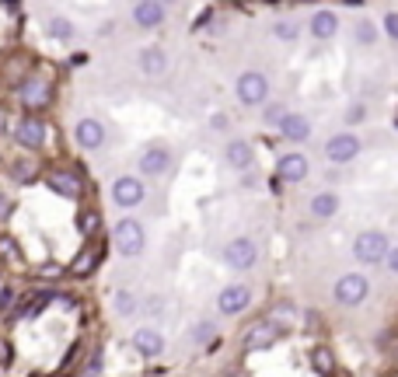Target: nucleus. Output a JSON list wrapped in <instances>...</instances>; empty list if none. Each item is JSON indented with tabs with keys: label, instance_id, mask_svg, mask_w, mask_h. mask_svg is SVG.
<instances>
[{
	"label": "nucleus",
	"instance_id": "19",
	"mask_svg": "<svg viewBox=\"0 0 398 377\" xmlns=\"http://www.w3.org/2000/svg\"><path fill=\"white\" fill-rule=\"evenodd\" d=\"M224 158H227V165L238 168V172H248V168L255 165V151H252V143H245V140H231Z\"/></svg>",
	"mask_w": 398,
	"mask_h": 377
},
{
	"label": "nucleus",
	"instance_id": "1",
	"mask_svg": "<svg viewBox=\"0 0 398 377\" xmlns=\"http://www.w3.org/2000/svg\"><path fill=\"white\" fill-rule=\"evenodd\" d=\"M388 252H392V245H388V238H385L381 231H364V234H357V241H353V255H357V262H364V266L385 262Z\"/></svg>",
	"mask_w": 398,
	"mask_h": 377
},
{
	"label": "nucleus",
	"instance_id": "38",
	"mask_svg": "<svg viewBox=\"0 0 398 377\" xmlns=\"http://www.w3.org/2000/svg\"><path fill=\"white\" fill-rule=\"evenodd\" d=\"M11 300H14V293H11V290H0V311H7Z\"/></svg>",
	"mask_w": 398,
	"mask_h": 377
},
{
	"label": "nucleus",
	"instance_id": "17",
	"mask_svg": "<svg viewBox=\"0 0 398 377\" xmlns=\"http://www.w3.org/2000/svg\"><path fill=\"white\" fill-rule=\"evenodd\" d=\"M280 136L290 140V143H304V140L311 136V119L300 115V112H290V115L283 119V126H280Z\"/></svg>",
	"mask_w": 398,
	"mask_h": 377
},
{
	"label": "nucleus",
	"instance_id": "27",
	"mask_svg": "<svg viewBox=\"0 0 398 377\" xmlns=\"http://www.w3.org/2000/svg\"><path fill=\"white\" fill-rule=\"evenodd\" d=\"M11 175H14L18 182H35L39 168H35V161H14V165H11Z\"/></svg>",
	"mask_w": 398,
	"mask_h": 377
},
{
	"label": "nucleus",
	"instance_id": "22",
	"mask_svg": "<svg viewBox=\"0 0 398 377\" xmlns=\"http://www.w3.org/2000/svg\"><path fill=\"white\" fill-rule=\"evenodd\" d=\"M98 259H101V248H95V245H88L74 262H70V273L74 276H91L95 273V266H98Z\"/></svg>",
	"mask_w": 398,
	"mask_h": 377
},
{
	"label": "nucleus",
	"instance_id": "39",
	"mask_svg": "<svg viewBox=\"0 0 398 377\" xmlns=\"http://www.w3.org/2000/svg\"><path fill=\"white\" fill-rule=\"evenodd\" d=\"M7 217H11V199L0 196V220H7Z\"/></svg>",
	"mask_w": 398,
	"mask_h": 377
},
{
	"label": "nucleus",
	"instance_id": "29",
	"mask_svg": "<svg viewBox=\"0 0 398 377\" xmlns=\"http://www.w3.org/2000/svg\"><path fill=\"white\" fill-rule=\"evenodd\" d=\"M0 259L11 266H21V252L14 248V238H0Z\"/></svg>",
	"mask_w": 398,
	"mask_h": 377
},
{
	"label": "nucleus",
	"instance_id": "12",
	"mask_svg": "<svg viewBox=\"0 0 398 377\" xmlns=\"http://www.w3.org/2000/svg\"><path fill=\"white\" fill-rule=\"evenodd\" d=\"M14 140L21 143V147H28V151H39L42 143H46V122L42 119H21L18 126H14Z\"/></svg>",
	"mask_w": 398,
	"mask_h": 377
},
{
	"label": "nucleus",
	"instance_id": "26",
	"mask_svg": "<svg viewBox=\"0 0 398 377\" xmlns=\"http://www.w3.org/2000/svg\"><path fill=\"white\" fill-rule=\"evenodd\" d=\"M311 367H314L321 377L335 374V360H332V353H328V350H314V353H311Z\"/></svg>",
	"mask_w": 398,
	"mask_h": 377
},
{
	"label": "nucleus",
	"instance_id": "35",
	"mask_svg": "<svg viewBox=\"0 0 398 377\" xmlns=\"http://www.w3.org/2000/svg\"><path fill=\"white\" fill-rule=\"evenodd\" d=\"M210 336H213V325H210V321H199L196 325V343H206Z\"/></svg>",
	"mask_w": 398,
	"mask_h": 377
},
{
	"label": "nucleus",
	"instance_id": "34",
	"mask_svg": "<svg viewBox=\"0 0 398 377\" xmlns=\"http://www.w3.org/2000/svg\"><path fill=\"white\" fill-rule=\"evenodd\" d=\"M14 364V346L7 339H0V367H11Z\"/></svg>",
	"mask_w": 398,
	"mask_h": 377
},
{
	"label": "nucleus",
	"instance_id": "13",
	"mask_svg": "<svg viewBox=\"0 0 398 377\" xmlns=\"http://www.w3.org/2000/svg\"><path fill=\"white\" fill-rule=\"evenodd\" d=\"M133 350L140 353V357H147V360H154V357H161L165 353V336L158 332V328H136L133 332Z\"/></svg>",
	"mask_w": 398,
	"mask_h": 377
},
{
	"label": "nucleus",
	"instance_id": "7",
	"mask_svg": "<svg viewBox=\"0 0 398 377\" xmlns=\"http://www.w3.org/2000/svg\"><path fill=\"white\" fill-rule=\"evenodd\" d=\"M224 262H227L231 269H238V273L252 269V266L259 262V248H255V241H252V238H234V241L224 248Z\"/></svg>",
	"mask_w": 398,
	"mask_h": 377
},
{
	"label": "nucleus",
	"instance_id": "9",
	"mask_svg": "<svg viewBox=\"0 0 398 377\" xmlns=\"http://www.w3.org/2000/svg\"><path fill=\"white\" fill-rule=\"evenodd\" d=\"M49 98H53V84H49V77H28V81L21 84V105L32 108V112L46 108Z\"/></svg>",
	"mask_w": 398,
	"mask_h": 377
},
{
	"label": "nucleus",
	"instance_id": "21",
	"mask_svg": "<svg viewBox=\"0 0 398 377\" xmlns=\"http://www.w3.org/2000/svg\"><path fill=\"white\" fill-rule=\"evenodd\" d=\"M307 210H311V217H314V220H332V217L339 213V196L325 188V192L311 196V206H307Z\"/></svg>",
	"mask_w": 398,
	"mask_h": 377
},
{
	"label": "nucleus",
	"instance_id": "4",
	"mask_svg": "<svg viewBox=\"0 0 398 377\" xmlns=\"http://www.w3.org/2000/svg\"><path fill=\"white\" fill-rule=\"evenodd\" d=\"M234 94H238V101H241L245 108L262 105V101L269 98V81H266V74H259V70H245V74L238 77V84H234Z\"/></svg>",
	"mask_w": 398,
	"mask_h": 377
},
{
	"label": "nucleus",
	"instance_id": "32",
	"mask_svg": "<svg viewBox=\"0 0 398 377\" xmlns=\"http://www.w3.org/2000/svg\"><path fill=\"white\" fill-rule=\"evenodd\" d=\"M287 115H290V112H283V105H269V108H266V122H269V126H276V129L283 126V119H287Z\"/></svg>",
	"mask_w": 398,
	"mask_h": 377
},
{
	"label": "nucleus",
	"instance_id": "6",
	"mask_svg": "<svg viewBox=\"0 0 398 377\" xmlns=\"http://www.w3.org/2000/svg\"><path fill=\"white\" fill-rule=\"evenodd\" d=\"M143 199H147V186H143L140 179H133V175H119V179L112 182V203H115V206L133 210V206H140Z\"/></svg>",
	"mask_w": 398,
	"mask_h": 377
},
{
	"label": "nucleus",
	"instance_id": "20",
	"mask_svg": "<svg viewBox=\"0 0 398 377\" xmlns=\"http://www.w3.org/2000/svg\"><path fill=\"white\" fill-rule=\"evenodd\" d=\"M307 28H311L314 39L325 42V39H332V35L339 32V14H335V11H314V18H311Z\"/></svg>",
	"mask_w": 398,
	"mask_h": 377
},
{
	"label": "nucleus",
	"instance_id": "18",
	"mask_svg": "<svg viewBox=\"0 0 398 377\" xmlns=\"http://www.w3.org/2000/svg\"><path fill=\"white\" fill-rule=\"evenodd\" d=\"M140 70H143L147 77H161V74L168 70V53H165L161 46H147V49L140 53Z\"/></svg>",
	"mask_w": 398,
	"mask_h": 377
},
{
	"label": "nucleus",
	"instance_id": "40",
	"mask_svg": "<svg viewBox=\"0 0 398 377\" xmlns=\"http://www.w3.org/2000/svg\"><path fill=\"white\" fill-rule=\"evenodd\" d=\"M98 367H101V357L95 353V357H91V364H88V377H95V374H98Z\"/></svg>",
	"mask_w": 398,
	"mask_h": 377
},
{
	"label": "nucleus",
	"instance_id": "36",
	"mask_svg": "<svg viewBox=\"0 0 398 377\" xmlns=\"http://www.w3.org/2000/svg\"><path fill=\"white\" fill-rule=\"evenodd\" d=\"M385 266H388V273H395V276H398V245H392V252H388Z\"/></svg>",
	"mask_w": 398,
	"mask_h": 377
},
{
	"label": "nucleus",
	"instance_id": "3",
	"mask_svg": "<svg viewBox=\"0 0 398 377\" xmlns=\"http://www.w3.org/2000/svg\"><path fill=\"white\" fill-rule=\"evenodd\" d=\"M335 304H342V307H360L364 300H367V293H371V283L364 273H346V276H339L335 280Z\"/></svg>",
	"mask_w": 398,
	"mask_h": 377
},
{
	"label": "nucleus",
	"instance_id": "14",
	"mask_svg": "<svg viewBox=\"0 0 398 377\" xmlns=\"http://www.w3.org/2000/svg\"><path fill=\"white\" fill-rule=\"evenodd\" d=\"M74 140H77V147H84V151H98L101 143H105V126H101L98 119H77Z\"/></svg>",
	"mask_w": 398,
	"mask_h": 377
},
{
	"label": "nucleus",
	"instance_id": "24",
	"mask_svg": "<svg viewBox=\"0 0 398 377\" xmlns=\"http://www.w3.org/2000/svg\"><path fill=\"white\" fill-rule=\"evenodd\" d=\"M46 35L56 39V42H67V39H74V25L67 18H49L46 21Z\"/></svg>",
	"mask_w": 398,
	"mask_h": 377
},
{
	"label": "nucleus",
	"instance_id": "41",
	"mask_svg": "<svg viewBox=\"0 0 398 377\" xmlns=\"http://www.w3.org/2000/svg\"><path fill=\"white\" fill-rule=\"evenodd\" d=\"M161 4H165V7H168V4H175V0H161Z\"/></svg>",
	"mask_w": 398,
	"mask_h": 377
},
{
	"label": "nucleus",
	"instance_id": "28",
	"mask_svg": "<svg viewBox=\"0 0 398 377\" xmlns=\"http://www.w3.org/2000/svg\"><path fill=\"white\" fill-rule=\"evenodd\" d=\"M136 307H140V304H136V297H133L129 290H119V293H115V314L129 318V314H133Z\"/></svg>",
	"mask_w": 398,
	"mask_h": 377
},
{
	"label": "nucleus",
	"instance_id": "23",
	"mask_svg": "<svg viewBox=\"0 0 398 377\" xmlns=\"http://www.w3.org/2000/svg\"><path fill=\"white\" fill-rule=\"evenodd\" d=\"M49 188H56L60 196H77L81 192V179L74 172H49Z\"/></svg>",
	"mask_w": 398,
	"mask_h": 377
},
{
	"label": "nucleus",
	"instance_id": "2",
	"mask_svg": "<svg viewBox=\"0 0 398 377\" xmlns=\"http://www.w3.org/2000/svg\"><path fill=\"white\" fill-rule=\"evenodd\" d=\"M115 248L122 252V255H143V248H147V231H143V224L140 220H133V217H126V220H119L115 224Z\"/></svg>",
	"mask_w": 398,
	"mask_h": 377
},
{
	"label": "nucleus",
	"instance_id": "43",
	"mask_svg": "<svg viewBox=\"0 0 398 377\" xmlns=\"http://www.w3.org/2000/svg\"><path fill=\"white\" fill-rule=\"evenodd\" d=\"M307 4H311V0H307Z\"/></svg>",
	"mask_w": 398,
	"mask_h": 377
},
{
	"label": "nucleus",
	"instance_id": "33",
	"mask_svg": "<svg viewBox=\"0 0 398 377\" xmlns=\"http://www.w3.org/2000/svg\"><path fill=\"white\" fill-rule=\"evenodd\" d=\"M385 35L398 42V11H388V14H385Z\"/></svg>",
	"mask_w": 398,
	"mask_h": 377
},
{
	"label": "nucleus",
	"instance_id": "37",
	"mask_svg": "<svg viewBox=\"0 0 398 377\" xmlns=\"http://www.w3.org/2000/svg\"><path fill=\"white\" fill-rule=\"evenodd\" d=\"M364 115H367V108H364V105H353V108L346 112V122H360Z\"/></svg>",
	"mask_w": 398,
	"mask_h": 377
},
{
	"label": "nucleus",
	"instance_id": "8",
	"mask_svg": "<svg viewBox=\"0 0 398 377\" xmlns=\"http://www.w3.org/2000/svg\"><path fill=\"white\" fill-rule=\"evenodd\" d=\"M252 304V290L245 286V283H234V286H224L220 293H217V307H220V314H241L245 307Z\"/></svg>",
	"mask_w": 398,
	"mask_h": 377
},
{
	"label": "nucleus",
	"instance_id": "11",
	"mask_svg": "<svg viewBox=\"0 0 398 377\" xmlns=\"http://www.w3.org/2000/svg\"><path fill=\"white\" fill-rule=\"evenodd\" d=\"M168 168H172V151H168L165 143H154V147H147V151L140 154V172H143V175L158 179V175H165Z\"/></svg>",
	"mask_w": 398,
	"mask_h": 377
},
{
	"label": "nucleus",
	"instance_id": "16",
	"mask_svg": "<svg viewBox=\"0 0 398 377\" xmlns=\"http://www.w3.org/2000/svg\"><path fill=\"white\" fill-rule=\"evenodd\" d=\"M133 21H136L140 28H158V25L165 21V4H161V0H140V4L133 7Z\"/></svg>",
	"mask_w": 398,
	"mask_h": 377
},
{
	"label": "nucleus",
	"instance_id": "5",
	"mask_svg": "<svg viewBox=\"0 0 398 377\" xmlns=\"http://www.w3.org/2000/svg\"><path fill=\"white\" fill-rule=\"evenodd\" d=\"M360 136L357 133H335L328 143H325V158H328V165H349V161H357V154H360Z\"/></svg>",
	"mask_w": 398,
	"mask_h": 377
},
{
	"label": "nucleus",
	"instance_id": "31",
	"mask_svg": "<svg viewBox=\"0 0 398 377\" xmlns=\"http://www.w3.org/2000/svg\"><path fill=\"white\" fill-rule=\"evenodd\" d=\"M98 224H101V220H98V213H95V210H84V213H81V220H77L81 234H88V238L98 231Z\"/></svg>",
	"mask_w": 398,
	"mask_h": 377
},
{
	"label": "nucleus",
	"instance_id": "42",
	"mask_svg": "<svg viewBox=\"0 0 398 377\" xmlns=\"http://www.w3.org/2000/svg\"><path fill=\"white\" fill-rule=\"evenodd\" d=\"M395 371H398V353H395Z\"/></svg>",
	"mask_w": 398,
	"mask_h": 377
},
{
	"label": "nucleus",
	"instance_id": "15",
	"mask_svg": "<svg viewBox=\"0 0 398 377\" xmlns=\"http://www.w3.org/2000/svg\"><path fill=\"white\" fill-rule=\"evenodd\" d=\"M307 172H311V165H307V158L297 154V151H294V154H283L280 165H276V179H280V182H304Z\"/></svg>",
	"mask_w": 398,
	"mask_h": 377
},
{
	"label": "nucleus",
	"instance_id": "30",
	"mask_svg": "<svg viewBox=\"0 0 398 377\" xmlns=\"http://www.w3.org/2000/svg\"><path fill=\"white\" fill-rule=\"evenodd\" d=\"M357 42H360V46H374V42H378V28H374L371 21H360V25H357Z\"/></svg>",
	"mask_w": 398,
	"mask_h": 377
},
{
	"label": "nucleus",
	"instance_id": "10",
	"mask_svg": "<svg viewBox=\"0 0 398 377\" xmlns=\"http://www.w3.org/2000/svg\"><path fill=\"white\" fill-rule=\"evenodd\" d=\"M276 321H259V325H252L248 328V336L241 339V350L245 353H259V350H273V343H276Z\"/></svg>",
	"mask_w": 398,
	"mask_h": 377
},
{
	"label": "nucleus",
	"instance_id": "25",
	"mask_svg": "<svg viewBox=\"0 0 398 377\" xmlns=\"http://www.w3.org/2000/svg\"><path fill=\"white\" fill-rule=\"evenodd\" d=\"M273 35H276L280 42H294V39H300V21H294V18L276 21V25H273Z\"/></svg>",
	"mask_w": 398,
	"mask_h": 377
}]
</instances>
